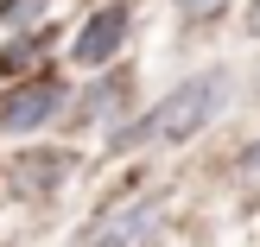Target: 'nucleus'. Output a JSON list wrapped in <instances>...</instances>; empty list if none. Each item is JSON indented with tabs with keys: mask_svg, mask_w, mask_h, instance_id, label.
Here are the masks:
<instances>
[{
	"mask_svg": "<svg viewBox=\"0 0 260 247\" xmlns=\"http://www.w3.org/2000/svg\"><path fill=\"white\" fill-rule=\"evenodd\" d=\"M222 101H229V76L203 70V76H190V83H178L159 108H146L134 127H121V133H114V152L146 146V139H190L197 127H210L216 114H222Z\"/></svg>",
	"mask_w": 260,
	"mask_h": 247,
	"instance_id": "1",
	"label": "nucleus"
},
{
	"mask_svg": "<svg viewBox=\"0 0 260 247\" xmlns=\"http://www.w3.org/2000/svg\"><path fill=\"white\" fill-rule=\"evenodd\" d=\"M57 108H63V83H51V76H32L25 89L0 95V127H7V133H32V127H45Z\"/></svg>",
	"mask_w": 260,
	"mask_h": 247,
	"instance_id": "2",
	"label": "nucleus"
},
{
	"mask_svg": "<svg viewBox=\"0 0 260 247\" xmlns=\"http://www.w3.org/2000/svg\"><path fill=\"white\" fill-rule=\"evenodd\" d=\"M127 25H134V7H127V0H108V7H102L95 19H89L83 32H76L70 57H76V63H108L114 51L127 45Z\"/></svg>",
	"mask_w": 260,
	"mask_h": 247,
	"instance_id": "3",
	"label": "nucleus"
},
{
	"mask_svg": "<svg viewBox=\"0 0 260 247\" xmlns=\"http://www.w3.org/2000/svg\"><path fill=\"white\" fill-rule=\"evenodd\" d=\"M152 209H159V203L127 197L121 209H108V216H95V222H89V247H134V241L152 228Z\"/></svg>",
	"mask_w": 260,
	"mask_h": 247,
	"instance_id": "4",
	"label": "nucleus"
},
{
	"mask_svg": "<svg viewBox=\"0 0 260 247\" xmlns=\"http://www.w3.org/2000/svg\"><path fill=\"white\" fill-rule=\"evenodd\" d=\"M19 178H25V190H57L70 178V152H25Z\"/></svg>",
	"mask_w": 260,
	"mask_h": 247,
	"instance_id": "5",
	"label": "nucleus"
},
{
	"mask_svg": "<svg viewBox=\"0 0 260 247\" xmlns=\"http://www.w3.org/2000/svg\"><path fill=\"white\" fill-rule=\"evenodd\" d=\"M178 7H184V13H190V19H216V13H222V7H229V0H178Z\"/></svg>",
	"mask_w": 260,
	"mask_h": 247,
	"instance_id": "6",
	"label": "nucleus"
},
{
	"mask_svg": "<svg viewBox=\"0 0 260 247\" xmlns=\"http://www.w3.org/2000/svg\"><path fill=\"white\" fill-rule=\"evenodd\" d=\"M241 165H248V171H260V146H254V152H248V159H241Z\"/></svg>",
	"mask_w": 260,
	"mask_h": 247,
	"instance_id": "7",
	"label": "nucleus"
},
{
	"mask_svg": "<svg viewBox=\"0 0 260 247\" xmlns=\"http://www.w3.org/2000/svg\"><path fill=\"white\" fill-rule=\"evenodd\" d=\"M248 25H254V32H260V0H254V7H248Z\"/></svg>",
	"mask_w": 260,
	"mask_h": 247,
	"instance_id": "8",
	"label": "nucleus"
}]
</instances>
